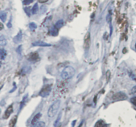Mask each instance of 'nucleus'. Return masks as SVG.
<instances>
[{"label": "nucleus", "instance_id": "1", "mask_svg": "<svg viewBox=\"0 0 136 127\" xmlns=\"http://www.w3.org/2000/svg\"><path fill=\"white\" fill-rule=\"evenodd\" d=\"M61 100H56L54 103L51 105L50 108H49L48 110V116L49 118H53L56 115V114L58 113L60 107H61Z\"/></svg>", "mask_w": 136, "mask_h": 127}, {"label": "nucleus", "instance_id": "2", "mask_svg": "<svg viewBox=\"0 0 136 127\" xmlns=\"http://www.w3.org/2000/svg\"><path fill=\"white\" fill-rule=\"evenodd\" d=\"M75 69L73 67H66L61 73V77L63 79H70L75 75Z\"/></svg>", "mask_w": 136, "mask_h": 127}, {"label": "nucleus", "instance_id": "3", "mask_svg": "<svg viewBox=\"0 0 136 127\" xmlns=\"http://www.w3.org/2000/svg\"><path fill=\"white\" fill-rule=\"evenodd\" d=\"M51 89H52V85H46L43 87L41 91L39 92V96L42 97H46L49 95L51 93Z\"/></svg>", "mask_w": 136, "mask_h": 127}, {"label": "nucleus", "instance_id": "4", "mask_svg": "<svg viewBox=\"0 0 136 127\" xmlns=\"http://www.w3.org/2000/svg\"><path fill=\"white\" fill-rule=\"evenodd\" d=\"M90 32H87V33L86 34L84 39V47L86 51L89 49L90 46Z\"/></svg>", "mask_w": 136, "mask_h": 127}, {"label": "nucleus", "instance_id": "5", "mask_svg": "<svg viewBox=\"0 0 136 127\" xmlns=\"http://www.w3.org/2000/svg\"><path fill=\"white\" fill-rule=\"evenodd\" d=\"M127 95L125 93L119 92V93L115 94L113 96L112 98L115 101H119V100H126V99H127Z\"/></svg>", "mask_w": 136, "mask_h": 127}, {"label": "nucleus", "instance_id": "6", "mask_svg": "<svg viewBox=\"0 0 136 127\" xmlns=\"http://www.w3.org/2000/svg\"><path fill=\"white\" fill-rule=\"evenodd\" d=\"M27 59L31 61H36L39 60V55L38 53L34 52V53H31L27 55Z\"/></svg>", "mask_w": 136, "mask_h": 127}, {"label": "nucleus", "instance_id": "7", "mask_svg": "<svg viewBox=\"0 0 136 127\" xmlns=\"http://www.w3.org/2000/svg\"><path fill=\"white\" fill-rule=\"evenodd\" d=\"M13 111V105H11L7 107V108L5 110V112H4V115H3V118L4 119H7L10 117V115L12 114Z\"/></svg>", "mask_w": 136, "mask_h": 127}, {"label": "nucleus", "instance_id": "8", "mask_svg": "<svg viewBox=\"0 0 136 127\" xmlns=\"http://www.w3.org/2000/svg\"><path fill=\"white\" fill-rule=\"evenodd\" d=\"M33 46L36 47H51V45L43 41H35L33 43Z\"/></svg>", "mask_w": 136, "mask_h": 127}, {"label": "nucleus", "instance_id": "9", "mask_svg": "<svg viewBox=\"0 0 136 127\" xmlns=\"http://www.w3.org/2000/svg\"><path fill=\"white\" fill-rule=\"evenodd\" d=\"M42 116V114L41 113H37L36 115H35V117H33V120H32L31 121V124L32 125H35V124H36V122H39V120L40 119V118Z\"/></svg>", "mask_w": 136, "mask_h": 127}, {"label": "nucleus", "instance_id": "10", "mask_svg": "<svg viewBox=\"0 0 136 127\" xmlns=\"http://www.w3.org/2000/svg\"><path fill=\"white\" fill-rule=\"evenodd\" d=\"M17 115H15V116H14V117H13L10 120L8 127H14L15 124H16V122H17Z\"/></svg>", "mask_w": 136, "mask_h": 127}, {"label": "nucleus", "instance_id": "11", "mask_svg": "<svg viewBox=\"0 0 136 127\" xmlns=\"http://www.w3.org/2000/svg\"><path fill=\"white\" fill-rule=\"evenodd\" d=\"M22 39V33L21 31H19V33L14 37V39H13V41L15 43H19L21 41Z\"/></svg>", "mask_w": 136, "mask_h": 127}, {"label": "nucleus", "instance_id": "12", "mask_svg": "<svg viewBox=\"0 0 136 127\" xmlns=\"http://www.w3.org/2000/svg\"><path fill=\"white\" fill-rule=\"evenodd\" d=\"M7 55V52L4 49H0V61H3Z\"/></svg>", "mask_w": 136, "mask_h": 127}, {"label": "nucleus", "instance_id": "13", "mask_svg": "<svg viewBox=\"0 0 136 127\" xmlns=\"http://www.w3.org/2000/svg\"><path fill=\"white\" fill-rule=\"evenodd\" d=\"M0 19L3 22H5L7 20V13H6V12L3 11H0Z\"/></svg>", "mask_w": 136, "mask_h": 127}, {"label": "nucleus", "instance_id": "14", "mask_svg": "<svg viewBox=\"0 0 136 127\" xmlns=\"http://www.w3.org/2000/svg\"><path fill=\"white\" fill-rule=\"evenodd\" d=\"M64 25V21L63 20H58V21L56 23V24L54 25V27H56L57 29H61V27H63Z\"/></svg>", "mask_w": 136, "mask_h": 127}, {"label": "nucleus", "instance_id": "15", "mask_svg": "<svg viewBox=\"0 0 136 127\" xmlns=\"http://www.w3.org/2000/svg\"><path fill=\"white\" fill-rule=\"evenodd\" d=\"M58 29L54 26L53 27H52L51 29L50 30V34L52 36H56L58 35Z\"/></svg>", "mask_w": 136, "mask_h": 127}, {"label": "nucleus", "instance_id": "16", "mask_svg": "<svg viewBox=\"0 0 136 127\" xmlns=\"http://www.w3.org/2000/svg\"><path fill=\"white\" fill-rule=\"evenodd\" d=\"M95 127H107V125L103 120H98L95 125Z\"/></svg>", "mask_w": 136, "mask_h": 127}, {"label": "nucleus", "instance_id": "17", "mask_svg": "<svg viewBox=\"0 0 136 127\" xmlns=\"http://www.w3.org/2000/svg\"><path fill=\"white\" fill-rule=\"evenodd\" d=\"M7 45V40L4 36H0V45L5 46Z\"/></svg>", "mask_w": 136, "mask_h": 127}, {"label": "nucleus", "instance_id": "18", "mask_svg": "<svg viewBox=\"0 0 136 127\" xmlns=\"http://www.w3.org/2000/svg\"><path fill=\"white\" fill-rule=\"evenodd\" d=\"M38 11H39V6H38V4L37 3H35L34 5V6L32 8V10H31V12L33 14H36L38 12Z\"/></svg>", "mask_w": 136, "mask_h": 127}, {"label": "nucleus", "instance_id": "19", "mask_svg": "<svg viewBox=\"0 0 136 127\" xmlns=\"http://www.w3.org/2000/svg\"><path fill=\"white\" fill-rule=\"evenodd\" d=\"M45 124L44 122H37L36 124L33 125L32 127H45Z\"/></svg>", "mask_w": 136, "mask_h": 127}, {"label": "nucleus", "instance_id": "20", "mask_svg": "<svg viewBox=\"0 0 136 127\" xmlns=\"http://www.w3.org/2000/svg\"><path fill=\"white\" fill-rule=\"evenodd\" d=\"M36 27H37L36 25L33 22H31L29 24V28H30L31 29H36Z\"/></svg>", "mask_w": 136, "mask_h": 127}, {"label": "nucleus", "instance_id": "21", "mask_svg": "<svg viewBox=\"0 0 136 127\" xmlns=\"http://www.w3.org/2000/svg\"><path fill=\"white\" fill-rule=\"evenodd\" d=\"M34 1V0H23V4L25 5H29L30 3H31Z\"/></svg>", "mask_w": 136, "mask_h": 127}, {"label": "nucleus", "instance_id": "22", "mask_svg": "<svg viewBox=\"0 0 136 127\" xmlns=\"http://www.w3.org/2000/svg\"><path fill=\"white\" fill-rule=\"evenodd\" d=\"M24 10H25V13H27V15H29V16H30V15H31V11H30V9H29V8H25Z\"/></svg>", "mask_w": 136, "mask_h": 127}, {"label": "nucleus", "instance_id": "23", "mask_svg": "<svg viewBox=\"0 0 136 127\" xmlns=\"http://www.w3.org/2000/svg\"><path fill=\"white\" fill-rule=\"evenodd\" d=\"M106 80H107V81H109V78H110V71H108L107 72H106Z\"/></svg>", "mask_w": 136, "mask_h": 127}, {"label": "nucleus", "instance_id": "24", "mask_svg": "<svg viewBox=\"0 0 136 127\" xmlns=\"http://www.w3.org/2000/svg\"><path fill=\"white\" fill-rule=\"evenodd\" d=\"M131 102L133 103V104H134V105L136 107V97H134L131 98Z\"/></svg>", "mask_w": 136, "mask_h": 127}, {"label": "nucleus", "instance_id": "25", "mask_svg": "<svg viewBox=\"0 0 136 127\" xmlns=\"http://www.w3.org/2000/svg\"><path fill=\"white\" fill-rule=\"evenodd\" d=\"M131 93L134 95L136 96V87H134V88H132V90H131Z\"/></svg>", "mask_w": 136, "mask_h": 127}, {"label": "nucleus", "instance_id": "26", "mask_svg": "<svg viewBox=\"0 0 136 127\" xmlns=\"http://www.w3.org/2000/svg\"><path fill=\"white\" fill-rule=\"evenodd\" d=\"M49 0H38V1L41 3H46V1H48Z\"/></svg>", "mask_w": 136, "mask_h": 127}, {"label": "nucleus", "instance_id": "27", "mask_svg": "<svg viewBox=\"0 0 136 127\" xmlns=\"http://www.w3.org/2000/svg\"><path fill=\"white\" fill-rule=\"evenodd\" d=\"M3 27H4V26H3V23H0V31H1V30H2L3 29Z\"/></svg>", "mask_w": 136, "mask_h": 127}, {"label": "nucleus", "instance_id": "28", "mask_svg": "<svg viewBox=\"0 0 136 127\" xmlns=\"http://www.w3.org/2000/svg\"><path fill=\"white\" fill-rule=\"evenodd\" d=\"M96 98H97V97L96 96V97H95V98H94V102H95V103H96Z\"/></svg>", "mask_w": 136, "mask_h": 127}, {"label": "nucleus", "instance_id": "29", "mask_svg": "<svg viewBox=\"0 0 136 127\" xmlns=\"http://www.w3.org/2000/svg\"><path fill=\"white\" fill-rule=\"evenodd\" d=\"M82 124H83V122H81V124L80 125V126H79V127H81L82 126Z\"/></svg>", "mask_w": 136, "mask_h": 127}, {"label": "nucleus", "instance_id": "30", "mask_svg": "<svg viewBox=\"0 0 136 127\" xmlns=\"http://www.w3.org/2000/svg\"><path fill=\"white\" fill-rule=\"evenodd\" d=\"M61 127V126H59V127Z\"/></svg>", "mask_w": 136, "mask_h": 127}, {"label": "nucleus", "instance_id": "31", "mask_svg": "<svg viewBox=\"0 0 136 127\" xmlns=\"http://www.w3.org/2000/svg\"></svg>", "mask_w": 136, "mask_h": 127}]
</instances>
